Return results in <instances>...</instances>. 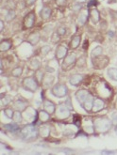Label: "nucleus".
I'll list each match as a JSON object with an SVG mask.
<instances>
[{
    "label": "nucleus",
    "mask_w": 117,
    "mask_h": 155,
    "mask_svg": "<svg viewBox=\"0 0 117 155\" xmlns=\"http://www.w3.org/2000/svg\"><path fill=\"white\" fill-rule=\"evenodd\" d=\"M112 124V122L109 119L103 118V119H96L95 121V123H94V126H95V129L97 130L98 132L105 133L108 130H110Z\"/></svg>",
    "instance_id": "1"
},
{
    "label": "nucleus",
    "mask_w": 117,
    "mask_h": 155,
    "mask_svg": "<svg viewBox=\"0 0 117 155\" xmlns=\"http://www.w3.org/2000/svg\"><path fill=\"white\" fill-rule=\"evenodd\" d=\"M21 133H22L23 137L26 140L35 139L37 137V135H38L37 130H36L35 127H34V125H32V124H29V125H27V126L24 127V128L21 130Z\"/></svg>",
    "instance_id": "2"
},
{
    "label": "nucleus",
    "mask_w": 117,
    "mask_h": 155,
    "mask_svg": "<svg viewBox=\"0 0 117 155\" xmlns=\"http://www.w3.org/2000/svg\"><path fill=\"white\" fill-rule=\"evenodd\" d=\"M23 87L30 92H35L39 88V82L35 77H26L23 80Z\"/></svg>",
    "instance_id": "3"
},
{
    "label": "nucleus",
    "mask_w": 117,
    "mask_h": 155,
    "mask_svg": "<svg viewBox=\"0 0 117 155\" xmlns=\"http://www.w3.org/2000/svg\"><path fill=\"white\" fill-rule=\"evenodd\" d=\"M77 63V56L74 53L68 54L66 57L63 58V61L61 63V69L63 71H68L72 69V67L75 66V64Z\"/></svg>",
    "instance_id": "4"
},
{
    "label": "nucleus",
    "mask_w": 117,
    "mask_h": 155,
    "mask_svg": "<svg viewBox=\"0 0 117 155\" xmlns=\"http://www.w3.org/2000/svg\"><path fill=\"white\" fill-rule=\"evenodd\" d=\"M52 94L57 98H63L68 94V88L64 84H57L51 89Z\"/></svg>",
    "instance_id": "5"
},
{
    "label": "nucleus",
    "mask_w": 117,
    "mask_h": 155,
    "mask_svg": "<svg viewBox=\"0 0 117 155\" xmlns=\"http://www.w3.org/2000/svg\"><path fill=\"white\" fill-rule=\"evenodd\" d=\"M34 24H35V12L34 11H30L29 14H27L25 19H24V26L26 28L29 29L33 27Z\"/></svg>",
    "instance_id": "6"
},
{
    "label": "nucleus",
    "mask_w": 117,
    "mask_h": 155,
    "mask_svg": "<svg viewBox=\"0 0 117 155\" xmlns=\"http://www.w3.org/2000/svg\"><path fill=\"white\" fill-rule=\"evenodd\" d=\"M68 55V49L63 44L58 45L56 49V53H55V56H56V58L58 60L63 59V58Z\"/></svg>",
    "instance_id": "7"
},
{
    "label": "nucleus",
    "mask_w": 117,
    "mask_h": 155,
    "mask_svg": "<svg viewBox=\"0 0 117 155\" xmlns=\"http://www.w3.org/2000/svg\"><path fill=\"white\" fill-rule=\"evenodd\" d=\"M105 107V102L103 100L101 99H98V98H96L94 100V103H93V109H92V111L93 112H99V111H101V110H103Z\"/></svg>",
    "instance_id": "8"
},
{
    "label": "nucleus",
    "mask_w": 117,
    "mask_h": 155,
    "mask_svg": "<svg viewBox=\"0 0 117 155\" xmlns=\"http://www.w3.org/2000/svg\"><path fill=\"white\" fill-rule=\"evenodd\" d=\"M91 93L87 91V90H84V89H80V90H78L76 92V98H77L78 102L80 103V105L82 103L84 102V101L86 99L88 98V96L90 95Z\"/></svg>",
    "instance_id": "9"
},
{
    "label": "nucleus",
    "mask_w": 117,
    "mask_h": 155,
    "mask_svg": "<svg viewBox=\"0 0 117 155\" xmlns=\"http://www.w3.org/2000/svg\"><path fill=\"white\" fill-rule=\"evenodd\" d=\"M44 109L49 113L50 115H52L56 111V105L50 100H44Z\"/></svg>",
    "instance_id": "10"
},
{
    "label": "nucleus",
    "mask_w": 117,
    "mask_h": 155,
    "mask_svg": "<svg viewBox=\"0 0 117 155\" xmlns=\"http://www.w3.org/2000/svg\"><path fill=\"white\" fill-rule=\"evenodd\" d=\"M58 116L61 119H66L70 116V110L65 104L60 105V107L58 109Z\"/></svg>",
    "instance_id": "11"
},
{
    "label": "nucleus",
    "mask_w": 117,
    "mask_h": 155,
    "mask_svg": "<svg viewBox=\"0 0 117 155\" xmlns=\"http://www.w3.org/2000/svg\"><path fill=\"white\" fill-rule=\"evenodd\" d=\"M89 16H90L91 21L94 24H97L100 21V12L97 9H92L89 11Z\"/></svg>",
    "instance_id": "12"
},
{
    "label": "nucleus",
    "mask_w": 117,
    "mask_h": 155,
    "mask_svg": "<svg viewBox=\"0 0 117 155\" xmlns=\"http://www.w3.org/2000/svg\"><path fill=\"white\" fill-rule=\"evenodd\" d=\"M94 100H95V99H94V97H93V95L90 94V95L88 96V98L84 101V102L81 104V106H82V107H83L87 112L92 111V109H93V103H94Z\"/></svg>",
    "instance_id": "13"
},
{
    "label": "nucleus",
    "mask_w": 117,
    "mask_h": 155,
    "mask_svg": "<svg viewBox=\"0 0 117 155\" xmlns=\"http://www.w3.org/2000/svg\"><path fill=\"white\" fill-rule=\"evenodd\" d=\"M82 81H83V75H81L80 73H75L73 74L72 76L70 77L69 79V82L71 85L75 86V87H77V86L80 85Z\"/></svg>",
    "instance_id": "14"
},
{
    "label": "nucleus",
    "mask_w": 117,
    "mask_h": 155,
    "mask_svg": "<svg viewBox=\"0 0 117 155\" xmlns=\"http://www.w3.org/2000/svg\"><path fill=\"white\" fill-rule=\"evenodd\" d=\"M41 39V35L39 32H33L29 36V39H27V41L31 44V45H36V44L40 41Z\"/></svg>",
    "instance_id": "15"
},
{
    "label": "nucleus",
    "mask_w": 117,
    "mask_h": 155,
    "mask_svg": "<svg viewBox=\"0 0 117 155\" xmlns=\"http://www.w3.org/2000/svg\"><path fill=\"white\" fill-rule=\"evenodd\" d=\"M38 119H39L41 122L46 123L50 119V114L46 112V110H41V111H39V113H38Z\"/></svg>",
    "instance_id": "16"
},
{
    "label": "nucleus",
    "mask_w": 117,
    "mask_h": 155,
    "mask_svg": "<svg viewBox=\"0 0 117 155\" xmlns=\"http://www.w3.org/2000/svg\"><path fill=\"white\" fill-rule=\"evenodd\" d=\"M80 41H81L80 35H76V36H74L73 38H72L69 45H70V47L72 48V49H77V48L80 46Z\"/></svg>",
    "instance_id": "17"
},
{
    "label": "nucleus",
    "mask_w": 117,
    "mask_h": 155,
    "mask_svg": "<svg viewBox=\"0 0 117 155\" xmlns=\"http://www.w3.org/2000/svg\"><path fill=\"white\" fill-rule=\"evenodd\" d=\"M12 46V40H4L1 41V43H0V51L1 52H6L10 50Z\"/></svg>",
    "instance_id": "18"
},
{
    "label": "nucleus",
    "mask_w": 117,
    "mask_h": 155,
    "mask_svg": "<svg viewBox=\"0 0 117 155\" xmlns=\"http://www.w3.org/2000/svg\"><path fill=\"white\" fill-rule=\"evenodd\" d=\"M51 13H52V10H51V9L48 8V7H44V8H43L42 10L40 11V16L42 17V19L47 20V19L50 18Z\"/></svg>",
    "instance_id": "19"
},
{
    "label": "nucleus",
    "mask_w": 117,
    "mask_h": 155,
    "mask_svg": "<svg viewBox=\"0 0 117 155\" xmlns=\"http://www.w3.org/2000/svg\"><path fill=\"white\" fill-rule=\"evenodd\" d=\"M39 134L44 138L48 137L50 134V128L47 125H42L39 129Z\"/></svg>",
    "instance_id": "20"
},
{
    "label": "nucleus",
    "mask_w": 117,
    "mask_h": 155,
    "mask_svg": "<svg viewBox=\"0 0 117 155\" xmlns=\"http://www.w3.org/2000/svg\"><path fill=\"white\" fill-rule=\"evenodd\" d=\"M87 19H88V13L86 11H82L80 15H78V26H84L86 22H87Z\"/></svg>",
    "instance_id": "21"
},
{
    "label": "nucleus",
    "mask_w": 117,
    "mask_h": 155,
    "mask_svg": "<svg viewBox=\"0 0 117 155\" xmlns=\"http://www.w3.org/2000/svg\"><path fill=\"white\" fill-rule=\"evenodd\" d=\"M13 105H14V107L18 110V111H23V110L26 109V103L25 102H23L22 100H16L13 103Z\"/></svg>",
    "instance_id": "22"
},
{
    "label": "nucleus",
    "mask_w": 117,
    "mask_h": 155,
    "mask_svg": "<svg viewBox=\"0 0 117 155\" xmlns=\"http://www.w3.org/2000/svg\"><path fill=\"white\" fill-rule=\"evenodd\" d=\"M109 77L113 81H117V69L116 68H110L108 70Z\"/></svg>",
    "instance_id": "23"
},
{
    "label": "nucleus",
    "mask_w": 117,
    "mask_h": 155,
    "mask_svg": "<svg viewBox=\"0 0 117 155\" xmlns=\"http://www.w3.org/2000/svg\"><path fill=\"white\" fill-rule=\"evenodd\" d=\"M29 66H30V69L33 71H38L40 69L41 67V63H40V61L36 59V58H34V59H32L31 61H30V63H29Z\"/></svg>",
    "instance_id": "24"
},
{
    "label": "nucleus",
    "mask_w": 117,
    "mask_h": 155,
    "mask_svg": "<svg viewBox=\"0 0 117 155\" xmlns=\"http://www.w3.org/2000/svg\"><path fill=\"white\" fill-rule=\"evenodd\" d=\"M103 53V48L101 46H96L95 49H93L92 51V57H96L101 56Z\"/></svg>",
    "instance_id": "25"
},
{
    "label": "nucleus",
    "mask_w": 117,
    "mask_h": 155,
    "mask_svg": "<svg viewBox=\"0 0 117 155\" xmlns=\"http://www.w3.org/2000/svg\"><path fill=\"white\" fill-rule=\"evenodd\" d=\"M22 73H23V68H21V67H16V68L13 69L12 71V75L14 77L21 76Z\"/></svg>",
    "instance_id": "26"
},
{
    "label": "nucleus",
    "mask_w": 117,
    "mask_h": 155,
    "mask_svg": "<svg viewBox=\"0 0 117 155\" xmlns=\"http://www.w3.org/2000/svg\"><path fill=\"white\" fill-rule=\"evenodd\" d=\"M16 17V14H15V11L13 9H10L8 13H7L6 15V21L7 22H11L13 19H14Z\"/></svg>",
    "instance_id": "27"
},
{
    "label": "nucleus",
    "mask_w": 117,
    "mask_h": 155,
    "mask_svg": "<svg viewBox=\"0 0 117 155\" xmlns=\"http://www.w3.org/2000/svg\"><path fill=\"white\" fill-rule=\"evenodd\" d=\"M5 128L10 131V132H15V131H18L19 130V127L17 124L15 123H12V124H6V125H4Z\"/></svg>",
    "instance_id": "28"
},
{
    "label": "nucleus",
    "mask_w": 117,
    "mask_h": 155,
    "mask_svg": "<svg viewBox=\"0 0 117 155\" xmlns=\"http://www.w3.org/2000/svg\"><path fill=\"white\" fill-rule=\"evenodd\" d=\"M22 119H23V117H22L21 111H18V110H17L16 112H14V115H13L12 119L14 120L15 122H20V121H22Z\"/></svg>",
    "instance_id": "29"
},
{
    "label": "nucleus",
    "mask_w": 117,
    "mask_h": 155,
    "mask_svg": "<svg viewBox=\"0 0 117 155\" xmlns=\"http://www.w3.org/2000/svg\"><path fill=\"white\" fill-rule=\"evenodd\" d=\"M77 65H78V67L83 68L86 65V57L82 56V57H80V58H78V60H77Z\"/></svg>",
    "instance_id": "30"
},
{
    "label": "nucleus",
    "mask_w": 117,
    "mask_h": 155,
    "mask_svg": "<svg viewBox=\"0 0 117 155\" xmlns=\"http://www.w3.org/2000/svg\"><path fill=\"white\" fill-rule=\"evenodd\" d=\"M61 40V35L58 34V32H54L52 34V36H51V41H52L53 43H58V41Z\"/></svg>",
    "instance_id": "31"
},
{
    "label": "nucleus",
    "mask_w": 117,
    "mask_h": 155,
    "mask_svg": "<svg viewBox=\"0 0 117 155\" xmlns=\"http://www.w3.org/2000/svg\"><path fill=\"white\" fill-rule=\"evenodd\" d=\"M4 114L8 119H12L13 115H14V112H13V110L11 108H6L4 109Z\"/></svg>",
    "instance_id": "32"
},
{
    "label": "nucleus",
    "mask_w": 117,
    "mask_h": 155,
    "mask_svg": "<svg viewBox=\"0 0 117 155\" xmlns=\"http://www.w3.org/2000/svg\"><path fill=\"white\" fill-rule=\"evenodd\" d=\"M51 51V46L49 45H44L42 48H41V53H42L43 56H46L49 52Z\"/></svg>",
    "instance_id": "33"
},
{
    "label": "nucleus",
    "mask_w": 117,
    "mask_h": 155,
    "mask_svg": "<svg viewBox=\"0 0 117 155\" xmlns=\"http://www.w3.org/2000/svg\"><path fill=\"white\" fill-rule=\"evenodd\" d=\"M35 78L37 79V81L38 82H42V80L44 79V72L43 71H36V76H35Z\"/></svg>",
    "instance_id": "34"
},
{
    "label": "nucleus",
    "mask_w": 117,
    "mask_h": 155,
    "mask_svg": "<svg viewBox=\"0 0 117 155\" xmlns=\"http://www.w3.org/2000/svg\"><path fill=\"white\" fill-rule=\"evenodd\" d=\"M10 101H11V98L8 97V96H6V97H4V98H3V96H2V98H1V105L2 106L8 105Z\"/></svg>",
    "instance_id": "35"
},
{
    "label": "nucleus",
    "mask_w": 117,
    "mask_h": 155,
    "mask_svg": "<svg viewBox=\"0 0 117 155\" xmlns=\"http://www.w3.org/2000/svg\"><path fill=\"white\" fill-rule=\"evenodd\" d=\"M66 30H67V29H66V27H65V26H60V27L58 28L57 32L60 34L61 36H64L65 34H66Z\"/></svg>",
    "instance_id": "36"
},
{
    "label": "nucleus",
    "mask_w": 117,
    "mask_h": 155,
    "mask_svg": "<svg viewBox=\"0 0 117 155\" xmlns=\"http://www.w3.org/2000/svg\"><path fill=\"white\" fill-rule=\"evenodd\" d=\"M85 132L88 133H93L95 132V126H87L85 127Z\"/></svg>",
    "instance_id": "37"
},
{
    "label": "nucleus",
    "mask_w": 117,
    "mask_h": 155,
    "mask_svg": "<svg viewBox=\"0 0 117 155\" xmlns=\"http://www.w3.org/2000/svg\"><path fill=\"white\" fill-rule=\"evenodd\" d=\"M112 122L114 125H117V112H114L112 115Z\"/></svg>",
    "instance_id": "38"
},
{
    "label": "nucleus",
    "mask_w": 117,
    "mask_h": 155,
    "mask_svg": "<svg viewBox=\"0 0 117 155\" xmlns=\"http://www.w3.org/2000/svg\"><path fill=\"white\" fill-rule=\"evenodd\" d=\"M81 5H80V3H78L77 2V4H75L74 6H73V10L74 11H78V10H80L81 9Z\"/></svg>",
    "instance_id": "39"
},
{
    "label": "nucleus",
    "mask_w": 117,
    "mask_h": 155,
    "mask_svg": "<svg viewBox=\"0 0 117 155\" xmlns=\"http://www.w3.org/2000/svg\"><path fill=\"white\" fill-rule=\"evenodd\" d=\"M66 1L67 0H56V3L58 6H64L66 4Z\"/></svg>",
    "instance_id": "40"
},
{
    "label": "nucleus",
    "mask_w": 117,
    "mask_h": 155,
    "mask_svg": "<svg viewBox=\"0 0 117 155\" xmlns=\"http://www.w3.org/2000/svg\"><path fill=\"white\" fill-rule=\"evenodd\" d=\"M26 1H27V5L31 6V5H33L34 3L36 2V0H26Z\"/></svg>",
    "instance_id": "41"
},
{
    "label": "nucleus",
    "mask_w": 117,
    "mask_h": 155,
    "mask_svg": "<svg viewBox=\"0 0 117 155\" xmlns=\"http://www.w3.org/2000/svg\"><path fill=\"white\" fill-rule=\"evenodd\" d=\"M3 30H4V24H3V21L1 20L0 21V31L3 32Z\"/></svg>",
    "instance_id": "42"
},
{
    "label": "nucleus",
    "mask_w": 117,
    "mask_h": 155,
    "mask_svg": "<svg viewBox=\"0 0 117 155\" xmlns=\"http://www.w3.org/2000/svg\"><path fill=\"white\" fill-rule=\"evenodd\" d=\"M108 35L110 36V38H111V39H112L113 37H114V33L112 32V31H109V33H108Z\"/></svg>",
    "instance_id": "43"
},
{
    "label": "nucleus",
    "mask_w": 117,
    "mask_h": 155,
    "mask_svg": "<svg viewBox=\"0 0 117 155\" xmlns=\"http://www.w3.org/2000/svg\"><path fill=\"white\" fill-rule=\"evenodd\" d=\"M84 49H87L88 48V40H85L84 41V46H83Z\"/></svg>",
    "instance_id": "44"
},
{
    "label": "nucleus",
    "mask_w": 117,
    "mask_h": 155,
    "mask_svg": "<svg viewBox=\"0 0 117 155\" xmlns=\"http://www.w3.org/2000/svg\"><path fill=\"white\" fill-rule=\"evenodd\" d=\"M76 1H77L78 3H83L86 1V0H76Z\"/></svg>",
    "instance_id": "45"
},
{
    "label": "nucleus",
    "mask_w": 117,
    "mask_h": 155,
    "mask_svg": "<svg viewBox=\"0 0 117 155\" xmlns=\"http://www.w3.org/2000/svg\"><path fill=\"white\" fill-rule=\"evenodd\" d=\"M115 132L117 133V125H115Z\"/></svg>",
    "instance_id": "46"
},
{
    "label": "nucleus",
    "mask_w": 117,
    "mask_h": 155,
    "mask_svg": "<svg viewBox=\"0 0 117 155\" xmlns=\"http://www.w3.org/2000/svg\"><path fill=\"white\" fill-rule=\"evenodd\" d=\"M116 32H117V26H116Z\"/></svg>",
    "instance_id": "47"
}]
</instances>
